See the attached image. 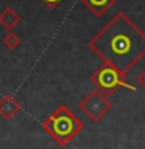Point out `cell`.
Wrapping results in <instances>:
<instances>
[{
  "mask_svg": "<svg viewBox=\"0 0 145 149\" xmlns=\"http://www.w3.org/2000/svg\"><path fill=\"white\" fill-rule=\"evenodd\" d=\"M22 110V104L16 96L3 95L0 98V116L5 120H13Z\"/></svg>",
  "mask_w": 145,
  "mask_h": 149,
  "instance_id": "5b68a950",
  "label": "cell"
},
{
  "mask_svg": "<svg viewBox=\"0 0 145 149\" xmlns=\"http://www.w3.org/2000/svg\"><path fill=\"white\" fill-rule=\"evenodd\" d=\"M94 16L100 17L103 14H106L109 11V8L114 5L117 0H80Z\"/></svg>",
  "mask_w": 145,
  "mask_h": 149,
  "instance_id": "8992f818",
  "label": "cell"
},
{
  "mask_svg": "<svg viewBox=\"0 0 145 149\" xmlns=\"http://www.w3.org/2000/svg\"><path fill=\"white\" fill-rule=\"evenodd\" d=\"M19 23H20V16L17 14L16 9L8 6L0 11V26L5 28L6 31H13Z\"/></svg>",
  "mask_w": 145,
  "mask_h": 149,
  "instance_id": "52a82bcc",
  "label": "cell"
},
{
  "mask_svg": "<svg viewBox=\"0 0 145 149\" xmlns=\"http://www.w3.org/2000/svg\"><path fill=\"white\" fill-rule=\"evenodd\" d=\"M42 129L59 146H67L84 129V123L65 104H61L42 121Z\"/></svg>",
  "mask_w": 145,
  "mask_h": 149,
  "instance_id": "7a4b0ae2",
  "label": "cell"
},
{
  "mask_svg": "<svg viewBox=\"0 0 145 149\" xmlns=\"http://www.w3.org/2000/svg\"><path fill=\"white\" fill-rule=\"evenodd\" d=\"M91 81L94 82V86L98 90L108 96L115 93L120 87H126L128 90H136L134 86H131L126 81V74H123L115 67H112L109 64H105V62L91 74Z\"/></svg>",
  "mask_w": 145,
  "mask_h": 149,
  "instance_id": "3957f363",
  "label": "cell"
},
{
  "mask_svg": "<svg viewBox=\"0 0 145 149\" xmlns=\"http://www.w3.org/2000/svg\"><path fill=\"white\" fill-rule=\"evenodd\" d=\"M112 104L109 98L105 93H101L98 88H94L86 96L80 101V110L87 116L92 123H98L101 118L111 112Z\"/></svg>",
  "mask_w": 145,
  "mask_h": 149,
  "instance_id": "277c9868",
  "label": "cell"
},
{
  "mask_svg": "<svg viewBox=\"0 0 145 149\" xmlns=\"http://www.w3.org/2000/svg\"><path fill=\"white\" fill-rule=\"evenodd\" d=\"M41 2L44 3L45 6H49V8H51V9H53V8H56V6H58V5H59L61 2H63V0H41Z\"/></svg>",
  "mask_w": 145,
  "mask_h": 149,
  "instance_id": "30bf717a",
  "label": "cell"
},
{
  "mask_svg": "<svg viewBox=\"0 0 145 149\" xmlns=\"http://www.w3.org/2000/svg\"><path fill=\"white\" fill-rule=\"evenodd\" d=\"M87 47L105 64L123 74L145 56V33L123 13H117L91 40Z\"/></svg>",
  "mask_w": 145,
  "mask_h": 149,
  "instance_id": "6da1fadb",
  "label": "cell"
},
{
  "mask_svg": "<svg viewBox=\"0 0 145 149\" xmlns=\"http://www.w3.org/2000/svg\"><path fill=\"white\" fill-rule=\"evenodd\" d=\"M136 81H137V86L145 88V70H142L137 76H136Z\"/></svg>",
  "mask_w": 145,
  "mask_h": 149,
  "instance_id": "9c48e42d",
  "label": "cell"
},
{
  "mask_svg": "<svg viewBox=\"0 0 145 149\" xmlns=\"http://www.w3.org/2000/svg\"><path fill=\"white\" fill-rule=\"evenodd\" d=\"M2 42H3V45L6 47L8 50H13V51H14V50H17L19 47H20L22 39H20V36L16 34L14 31H8L6 34L3 36Z\"/></svg>",
  "mask_w": 145,
  "mask_h": 149,
  "instance_id": "ba28073f",
  "label": "cell"
}]
</instances>
